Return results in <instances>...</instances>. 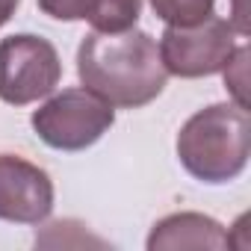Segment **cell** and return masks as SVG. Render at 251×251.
<instances>
[{
  "instance_id": "3",
  "label": "cell",
  "mask_w": 251,
  "mask_h": 251,
  "mask_svg": "<svg viewBox=\"0 0 251 251\" xmlns=\"http://www.w3.org/2000/svg\"><path fill=\"white\" fill-rule=\"evenodd\" d=\"M115 121L112 103L89 89H65L42 103L30 124L36 136L56 151H86L92 148Z\"/></svg>"
},
{
  "instance_id": "7",
  "label": "cell",
  "mask_w": 251,
  "mask_h": 251,
  "mask_svg": "<svg viewBox=\"0 0 251 251\" xmlns=\"http://www.w3.org/2000/svg\"><path fill=\"white\" fill-rule=\"evenodd\" d=\"M39 6L56 21H89L95 33L130 30L142 15V0H39Z\"/></svg>"
},
{
  "instance_id": "11",
  "label": "cell",
  "mask_w": 251,
  "mask_h": 251,
  "mask_svg": "<svg viewBox=\"0 0 251 251\" xmlns=\"http://www.w3.org/2000/svg\"><path fill=\"white\" fill-rule=\"evenodd\" d=\"M230 24L236 27V33H239V36H245V33H248L245 15H242V0H233V21H230Z\"/></svg>"
},
{
  "instance_id": "8",
  "label": "cell",
  "mask_w": 251,
  "mask_h": 251,
  "mask_svg": "<svg viewBox=\"0 0 251 251\" xmlns=\"http://www.w3.org/2000/svg\"><path fill=\"white\" fill-rule=\"evenodd\" d=\"M227 230L201 213H175L154 225L148 236L151 251H175V248H227Z\"/></svg>"
},
{
  "instance_id": "4",
  "label": "cell",
  "mask_w": 251,
  "mask_h": 251,
  "mask_svg": "<svg viewBox=\"0 0 251 251\" xmlns=\"http://www.w3.org/2000/svg\"><path fill=\"white\" fill-rule=\"evenodd\" d=\"M62 77V62L56 48L30 33H18L0 42V100L12 106H27L48 98Z\"/></svg>"
},
{
  "instance_id": "12",
  "label": "cell",
  "mask_w": 251,
  "mask_h": 251,
  "mask_svg": "<svg viewBox=\"0 0 251 251\" xmlns=\"http://www.w3.org/2000/svg\"><path fill=\"white\" fill-rule=\"evenodd\" d=\"M18 3H21V0H0V27H3V24L15 15Z\"/></svg>"
},
{
  "instance_id": "5",
  "label": "cell",
  "mask_w": 251,
  "mask_h": 251,
  "mask_svg": "<svg viewBox=\"0 0 251 251\" xmlns=\"http://www.w3.org/2000/svg\"><path fill=\"white\" fill-rule=\"evenodd\" d=\"M236 27L216 15L192 27H169L157 45L163 68L183 80L219 74L236 50Z\"/></svg>"
},
{
  "instance_id": "6",
  "label": "cell",
  "mask_w": 251,
  "mask_h": 251,
  "mask_svg": "<svg viewBox=\"0 0 251 251\" xmlns=\"http://www.w3.org/2000/svg\"><path fill=\"white\" fill-rule=\"evenodd\" d=\"M53 210V180L45 169L15 154H0V219L39 225Z\"/></svg>"
},
{
  "instance_id": "9",
  "label": "cell",
  "mask_w": 251,
  "mask_h": 251,
  "mask_svg": "<svg viewBox=\"0 0 251 251\" xmlns=\"http://www.w3.org/2000/svg\"><path fill=\"white\" fill-rule=\"evenodd\" d=\"M151 9L169 27H192L213 15L216 0H151Z\"/></svg>"
},
{
  "instance_id": "10",
  "label": "cell",
  "mask_w": 251,
  "mask_h": 251,
  "mask_svg": "<svg viewBox=\"0 0 251 251\" xmlns=\"http://www.w3.org/2000/svg\"><path fill=\"white\" fill-rule=\"evenodd\" d=\"M222 71H225V86L230 89L236 106L245 109V106H248V95H245V86H248V77H245V71H248V48H245V45L236 48L233 56L227 59V65H225Z\"/></svg>"
},
{
  "instance_id": "1",
  "label": "cell",
  "mask_w": 251,
  "mask_h": 251,
  "mask_svg": "<svg viewBox=\"0 0 251 251\" xmlns=\"http://www.w3.org/2000/svg\"><path fill=\"white\" fill-rule=\"evenodd\" d=\"M80 83L112 106L136 109L163 95L169 71L157 42L142 30L89 33L77 48Z\"/></svg>"
},
{
  "instance_id": "2",
  "label": "cell",
  "mask_w": 251,
  "mask_h": 251,
  "mask_svg": "<svg viewBox=\"0 0 251 251\" xmlns=\"http://www.w3.org/2000/svg\"><path fill=\"white\" fill-rule=\"evenodd\" d=\"M251 154L248 109L213 103L195 112L177 133V160L201 183H227L239 177Z\"/></svg>"
}]
</instances>
